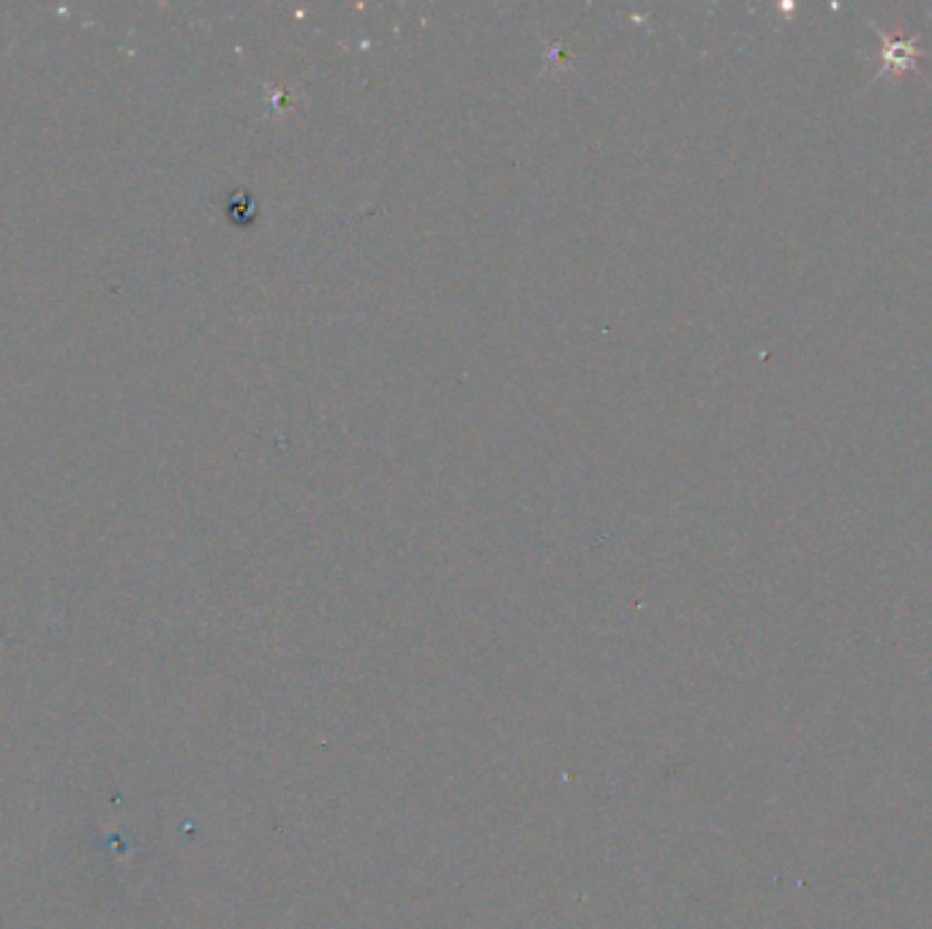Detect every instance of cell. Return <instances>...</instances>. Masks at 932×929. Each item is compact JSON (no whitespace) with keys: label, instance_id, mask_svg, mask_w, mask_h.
I'll list each match as a JSON object with an SVG mask.
<instances>
[{"label":"cell","instance_id":"1","mask_svg":"<svg viewBox=\"0 0 932 929\" xmlns=\"http://www.w3.org/2000/svg\"><path fill=\"white\" fill-rule=\"evenodd\" d=\"M870 28L881 36V69L879 75L873 77V82H879L883 77H900L905 71H919V58L928 55L919 47V36H911V39H903V36H889L879 22L870 20Z\"/></svg>","mask_w":932,"mask_h":929}]
</instances>
